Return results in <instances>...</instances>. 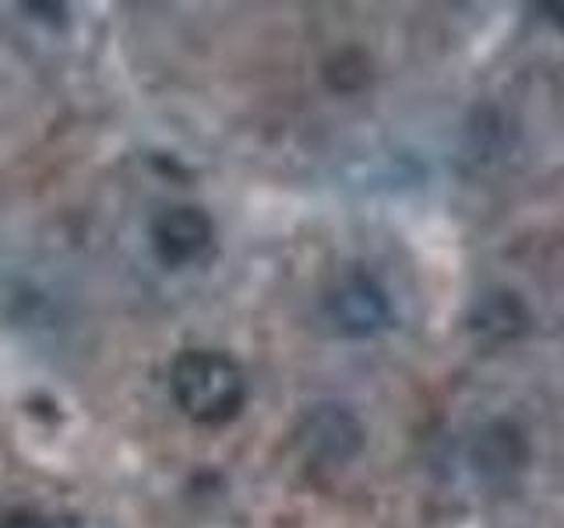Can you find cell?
Segmentation results:
<instances>
[{
    "mask_svg": "<svg viewBox=\"0 0 564 528\" xmlns=\"http://www.w3.org/2000/svg\"><path fill=\"white\" fill-rule=\"evenodd\" d=\"M170 392L187 419L223 427L243 409L247 377L240 363L219 349H184L170 366Z\"/></svg>",
    "mask_w": 564,
    "mask_h": 528,
    "instance_id": "6da1fadb",
    "label": "cell"
},
{
    "mask_svg": "<svg viewBox=\"0 0 564 528\" xmlns=\"http://www.w3.org/2000/svg\"><path fill=\"white\" fill-rule=\"evenodd\" d=\"M216 229H212L208 211L198 205H166L155 211L149 226V243L159 264L166 268H187V264L202 261L212 251Z\"/></svg>",
    "mask_w": 564,
    "mask_h": 528,
    "instance_id": "7a4b0ae2",
    "label": "cell"
},
{
    "mask_svg": "<svg viewBox=\"0 0 564 528\" xmlns=\"http://www.w3.org/2000/svg\"><path fill=\"white\" fill-rule=\"evenodd\" d=\"M325 310L349 339H370L392 324V304L367 272H346L335 282L325 296Z\"/></svg>",
    "mask_w": 564,
    "mask_h": 528,
    "instance_id": "3957f363",
    "label": "cell"
},
{
    "mask_svg": "<svg viewBox=\"0 0 564 528\" xmlns=\"http://www.w3.org/2000/svg\"><path fill=\"white\" fill-rule=\"evenodd\" d=\"M296 444L314 465H346L364 451V427L346 405H314L300 419Z\"/></svg>",
    "mask_w": 564,
    "mask_h": 528,
    "instance_id": "277c9868",
    "label": "cell"
},
{
    "mask_svg": "<svg viewBox=\"0 0 564 528\" xmlns=\"http://www.w3.org/2000/svg\"><path fill=\"white\" fill-rule=\"evenodd\" d=\"M525 462H529L525 433L511 419L487 422V427L473 440V465L480 469V475L490 483L511 480V475L525 469Z\"/></svg>",
    "mask_w": 564,
    "mask_h": 528,
    "instance_id": "5b68a950",
    "label": "cell"
},
{
    "mask_svg": "<svg viewBox=\"0 0 564 528\" xmlns=\"http://www.w3.org/2000/svg\"><path fill=\"white\" fill-rule=\"evenodd\" d=\"M0 528H53V525H50V518L40 515V510L14 507L8 515H0Z\"/></svg>",
    "mask_w": 564,
    "mask_h": 528,
    "instance_id": "8992f818",
    "label": "cell"
}]
</instances>
